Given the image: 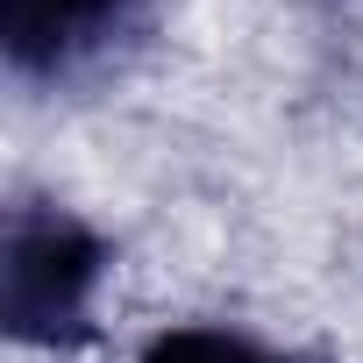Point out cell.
Listing matches in <instances>:
<instances>
[{"mask_svg": "<svg viewBox=\"0 0 363 363\" xmlns=\"http://www.w3.org/2000/svg\"><path fill=\"white\" fill-rule=\"evenodd\" d=\"M107 271V242L43 200L8 207V250H0V320L15 342L72 349L93 342V285Z\"/></svg>", "mask_w": 363, "mask_h": 363, "instance_id": "obj_1", "label": "cell"}, {"mask_svg": "<svg viewBox=\"0 0 363 363\" xmlns=\"http://www.w3.org/2000/svg\"><path fill=\"white\" fill-rule=\"evenodd\" d=\"M128 15V0H0V43L15 72H72Z\"/></svg>", "mask_w": 363, "mask_h": 363, "instance_id": "obj_2", "label": "cell"}, {"mask_svg": "<svg viewBox=\"0 0 363 363\" xmlns=\"http://www.w3.org/2000/svg\"><path fill=\"white\" fill-rule=\"evenodd\" d=\"M143 363H278V356L257 349V342L235 335V328H207V320H193V328H164V335L143 349Z\"/></svg>", "mask_w": 363, "mask_h": 363, "instance_id": "obj_3", "label": "cell"}]
</instances>
